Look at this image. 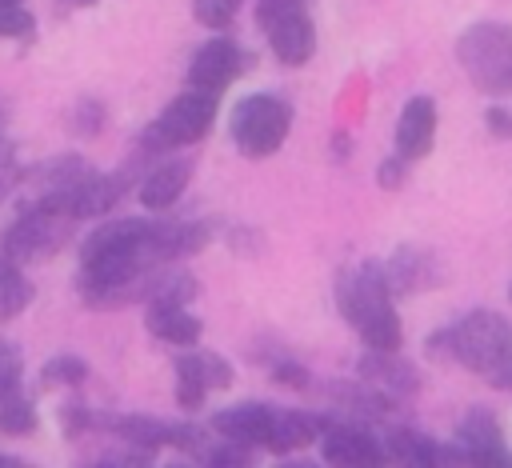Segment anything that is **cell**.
<instances>
[{
	"instance_id": "12",
	"label": "cell",
	"mask_w": 512,
	"mask_h": 468,
	"mask_svg": "<svg viewBox=\"0 0 512 468\" xmlns=\"http://www.w3.org/2000/svg\"><path fill=\"white\" fill-rule=\"evenodd\" d=\"M244 68V56L236 48V40H208L196 48L192 64H188V84L192 88H204V92H220L236 80V72Z\"/></svg>"
},
{
	"instance_id": "7",
	"label": "cell",
	"mask_w": 512,
	"mask_h": 468,
	"mask_svg": "<svg viewBox=\"0 0 512 468\" xmlns=\"http://www.w3.org/2000/svg\"><path fill=\"white\" fill-rule=\"evenodd\" d=\"M320 456L336 468H368V464H384L388 452L364 424H324Z\"/></svg>"
},
{
	"instance_id": "30",
	"label": "cell",
	"mask_w": 512,
	"mask_h": 468,
	"mask_svg": "<svg viewBox=\"0 0 512 468\" xmlns=\"http://www.w3.org/2000/svg\"><path fill=\"white\" fill-rule=\"evenodd\" d=\"M60 424H64V432H68V436H84L88 428H96V424H100V416H96V412H88L84 404H64V408H60Z\"/></svg>"
},
{
	"instance_id": "39",
	"label": "cell",
	"mask_w": 512,
	"mask_h": 468,
	"mask_svg": "<svg viewBox=\"0 0 512 468\" xmlns=\"http://www.w3.org/2000/svg\"><path fill=\"white\" fill-rule=\"evenodd\" d=\"M508 296H512V288H508Z\"/></svg>"
},
{
	"instance_id": "21",
	"label": "cell",
	"mask_w": 512,
	"mask_h": 468,
	"mask_svg": "<svg viewBox=\"0 0 512 468\" xmlns=\"http://www.w3.org/2000/svg\"><path fill=\"white\" fill-rule=\"evenodd\" d=\"M196 292H200V284H196L192 272L164 264V268H156L144 304H188V300H196Z\"/></svg>"
},
{
	"instance_id": "10",
	"label": "cell",
	"mask_w": 512,
	"mask_h": 468,
	"mask_svg": "<svg viewBox=\"0 0 512 468\" xmlns=\"http://www.w3.org/2000/svg\"><path fill=\"white\" fill-rule=\"evenodd\" d=\"M356 376H360L368 388H376L384 400H408V396L420 392V372H416L408 360H400V356H392V352H380V348H368V352L360 356Z\"/></svg>"
},
{
	"instance_id": "14",
	"label": "cell",
	"mask_w": 512,
	"mask_h": 468,
	"mask_svg": "<svg viewBox=\"0 0 512 468\" xmlns=\"http://www.w3.org/2000/svg\"><path fill=\"white\" fill-rule=\"evenodd\" d=\"M188 180H192V160H188V156H184V160L156 164V168L140 180V204H144L148 212H164V208H172V204L184 196Z\"/></svg>"
},
{
	"instance_id": "33",
	"label": "cell",
	"mask_w": 512,
	"mask_h": 468,
	"mask_svg": "<svg viewBox=\"0 0 512 468\" xmlns=\"http://www.w3.org/2000/svg\"><path fill=\"white\" fill-rule=\"evenodd\" d=\"M272 380H280V384H288V388H304V384H308V372H304V364L284 360V364H272Z\"/></svg>"
},
{
	"instance_id": "13",
	"label": "cell",
	"mask_w": 512,
	"mask_h": 468,
	"mask_svg": "<svg viewBox=\"0 0 512 468\" xmlns=\"http://www.w3.org/2000/svg\"><path fill=\"white\" fill-rule=\"evenodd\" d=\"M436 100L432 96H412L404 108H400V120H396V152L404 160H424L436 144Z\"/></svg>"
},
{
	"instance_id": "16",
	"label": "cell",
	"mask_w": 512,
	"mask_h": 468,
	"mask_svg": "<svg viewBox=\"0 0 512 468\" xmlns=\"http://www.w3.org/2000/svg\"><path fill=\"white\" fill-rule=\"evenodd\" d=\"M120 192H124V172L120 176H104V172H92V176H84L72 192H68V200H64V208L76 216V220H88V216H100V212H108L116 200H120Z\"/></svg>"
},
{
	"instance_id": "38",
	"label": "cell",
	"mask_w": 512,
	"mask_h": 468,
	"mask_svg": "<svg viewBox=\"0 0 512 468\" xmlns=\"http://www.w3.org/2000/svg\"><path fill=\"white\" fill-rule=\"evenodd\" d=\"M508 384H512V368H508Z\"/></svg>"
},
{
	"instance_id": "29",
	"label": "cell",
	"mask_w": 512,
	"mask_h": 468,
	"mask_svg": "<svg viewBox=\"0 0 512 468\" xmlns=\"http://www.w3.org/2000/svg\"><path fill=\"white\" fill-rule=\"evenodd\" d=\"M404 180H408V160L396 152V156H388V160H380V168H376V184L384 188V192H396V188H404Z\"/></svg>"
},
{
	"instance_id": "32",
	"label": "cell",
	"mask_w": 512,
	"mask_h": 468,
	"mask_svg": "<svg viewBox=\"0 0 512 468\" xmlns=\"http://www.w3.org/2000/svg\"><path fill=\"white\" fill-rule=\"evenodd\" d=\"M484 124H488V132L496 136V140H512V108H488L484 112Z\"/></svg>"
},
{
	"instance_id": "9",
	"label": "cell",
	"mask_w": 512,
	"mask_h": 468,
	"mask_svg": "<svg viewBox=\"0 0 512 468\" xmlns=\"http://www.w3.org/2000/svg\"><path fill=\"white\" fill-rule=\"evenodd\" d=\"M384 276H388V288L392 296H416V292H428L444 280V268L440 260L428 252V248H416V244H400L388 264H384Z\"/></svg>"
},
{
	"instance_id": "25",
	"label": "cell",
	"mask_w": 512,
	"mask_h": 468,
	"mask_svg": "<svg viewBox=\"0 0 512 468\" xmlns=\"http://www.w3.org/2000/svg\"><path fill=\"white\" fill-rule=\"evenodd\" d=\"M240 12V0H192V16L204 28H228Z\"/></svg>"
},
{
	"instance_id": "3",
	"label": "cell",
	"mask_w": 512,
	"mask_h": 468,
	"mask_svg": "<svg viewBox=\"0 0 512 468\" xmlns=\"http://www.w3.org/2000/svg\"><path fill=\"white\" fill-rule=\"evenodd\" d=\"M456 60L480 92L488 96L512 92V28L508 24L484 20L464 28L456 40Z\"/></svg>"
},
{
	"instance_id": "1",
	"label": "cell",
	"mask_w": 512,
	"mask_h": 468,
	"mask_svg": "<svg viewBox=\"0 0 512 468\" xmlns=\"http://www.w3.org/2000/svg\"><path fill=\"white\" fill-rule=\"evenodd\" d=\"M428 356L464 364L468 372L492 380V384H508V368H512V324L492 312V308H472L468 316H460L456 324L440 328L436 336H428Z\"/></svg>"
},
{
	"instance_id": "23",
	"label": "cell",
	"mask_w": 512,
	"mask_h": 468,
	"mask_svg": "<svg viewBox=\"0 0 512 468\" xmlns=\"http://www.w3.org/2000/svg\"><path fill=\"white\" fill-rule=\"evenodd\" d=\"M36 432V404L24 392L0 396V436H32Z\"/></svg>"
},
{
	"instance_id": "28",
	"label": "cell",
	"mask_w": 512,
	"mask_h": 468,
	"mask_svg": "<svg viewBox=\"0 0 512 468\" xmlns=\"http://www.w3.org/2000/svg\"><path fill=\"white\" fill-rule=\"evenodd\" d=\"M196 360H200V372H204V380H208L212 392L232 388V364L220 352H196Z\"/></svg>"
},
{
	"instance_id": "37",
	"label": "cell",
	"mask_w": 512,
	"mask_h": 468,
	"mask_svg": "<svg viewBox=\"0 0 512 468\" xmlns=\"http://www.w3.org/2000/svg\"><path fill=\"white\" fill-rule=\"evenodd\" d=\"M0 4H20V0H0Z\"/></svg>"
},
{
	"instance_id": "26",
	"label": "cell",
	"mask_w": 512,
	"mask_h": 468,
	"mask_svg": "<svg viewBox=\"0 0 512 468\" xmlns=\"http://www.w3.org/2000/svg\"><path fill=\"white\" fill-rule=\"evenodd\" d=\"M36 20L24 4H0V40H32Z\"/></svg>"
},
{
	"instance_id": "36",
	"label": "cell",
	"mask_w": 512,
	"mask_h": 468,
	"mask_svg": "<svg viewBox=\"0 0 512 468\" xmlns=\"http://www.w3.org/2000/svg\"><path fill=\"white\" fill-rule=\"evenodd\" d=\"M0 144H4V108H0Z\"/></svg>"
},
{
	"instance_id": "19",
	"label": "cell",
	"mask_w": 512,
	"mask_h": 468,
	"mask_svg": "<svg viewBox=\"0 0 512 468\" xmlns=\"http://www.w3.org/2000/svg\"><path fill=\"white\" fill-rule=\"evenodd\" d=\"M384 452L392 460L408 464V468H432V464H440V444L432 436L416 432V428H392L384 436Z\"/></svg>"
},
{
	"instance_id": "2",
	"label": "cell",
	"mask_w": 512,
	"mask_h": 468,
	"mask_svg": "<svg viewBox=\"0 0 512 468\" xmlns=\"http://www.w3.org/2000/svg\"><path fill=\"white\" fill-rule=\"evenodd\" d=\"M336 304H340L344 320L360 332L364 348L396 352L404 344V328H400V316L392 308V288H388V276H384L380 260H368V264H356V268L340 272Z\"/></svg>"
},
{
	"instance_id": "34",
	"label": "cell",
	"mask_w": 512,
	"mask_h": 468,
	"mask_svg": "<svg viewBox=\"0 0 512 468\" xmlns=\"http://www.w3.org/2000/svg\"><path fill=\"white\" fill-rule=\"evenodd\" d=\"M308 0H260V12H256V20L260 24H268L272 16H280V12H292V8H304Z\"/></svg>"
},
{
	"instance_id": "31",
	"label": "cell",
	"mask_w": 512,
	"mask_h": 468,
	"mask_svg": "<svg viewBox=\"0 0 512 468\" xmlns=\"http://www.w3.org/2000/svg\"><path fill=\"white\" fill-rule=\"evenodd\" d=\"M24 176H20V168H16V160H12V148H8V140L0 144V200L20 184Z\"/></svg>"
},
{
	"instance_id": "5",
	"label": "cell",
	"mask_w": 512,
	"mask_h": 468,
	"mask_svg": "<svg viewBox=\"0 0 512 468\" xmlns=\"http://www.w3.org/2000/svg\"><path fill=\"white\" fill-rule=\"evenodd\" d=\"M288 128H292V108L272 92H252L232 108V144L248 160H264L280 152Z\"/></svg>"
},
{
	"instance_id": "35",
	"label": "cell",
	"mask_w": 512,
	"mask_h": 468,
	"mask_svg": "<svg viewBox=\"0 0 512 468\" xmlns=\"http://www.w3.org/2000/svg\"><path fill=\"white\" fill-rule=\"evenodd\" d=\"M64 4H76V8H84V4H96V0H64Z\"/></svg>"
},
{
	"instance_id": "17",
	"label": "cell",
	"mask_w": 512,
	"mask_h": 468,
	"mask_svg": "<svg viewBox=\"0 0 512 468\" xmlns=\"http://www.w3.org/2000/svg\"><path fill=\"white\" fill-rule=\"evenodd\" d=\"M148 332L172 348H192L204 324L200 316L188 312V304H148Z\"/></svg>"
},
{
	"instance_id": "27",
	"label": "cell",
	"mask_w": 512,
	"mask_h": 468,
	"mask_svg": "<svg viewBox=\"0 0 512 468\" xmlns=\"http://www.w3.org/2000/svg\"><path fill=\"white\" fill-rule=\"evenodd\" d=\"M20 380H24V364H20V348L0 340V396H12L20 392Z\"/></svg>"
},
{
	"instance_id": "15",
	"label": "cell",
	"mask_w": 512,
	"mask_h": 468,
	"mask_svg": "<svg viewBox=\"0 0 512 468\" xmlns=\"http://www.w3.org/2000/svg\"><path fill=\"white\" fill-rule=\"evenodd\" d=\"M108 428L140 452H156V448H176L180 444V424H168L160 416H116L108 420Z\"/></svg>"
},
{
	"instance_id": "24",
	"label": "cell",
	"mask_w": 512,
	"mask_h": 468,
	"mask_svg": "<svg viewBox=\"0 0 512 468\" xmlns=\"http://www.w3.org/2000/svg\"><path fill=\"white\" fill-rule=\"evenodd\" d=\"M84 376H88V364L80 356H52L40 372L44 388H80Z\"/></svg>"
},
{
	"instance_id": "20",
	"label": "cell",
	"mask_w": 512,
	"mask_h": 468,
	"mask_svg": "<svg viewBox=\"0 0 512 468\" xmlns=\"http://www.w3.org/2000/svg\"><path fill=\"white\" fill-rule=\"evenodd\" d=\"M32 292H36V288H32V280L24 276V264H16L12 256L0 252V324L16 320V316L28 308Z\"/></svg>"
},
{
	"instance_id": "6",
	"label": "cell",
	"mask_w": 512,
	"mask_h": 468,
	"mask_svg": "<svg viewBox=\"0 0 512 468\" xmlns=\"http://www.w3.org/2000/svg\"><path fill=\"white\" fill-rule=\"evenodd\" d=\"M212 120H216V92L188 88L148 124V132L140 136V148L144 152H176L184 144L204 140Z\"/></svg>"
},
{
	"instance_id": "4",
	"label": "cell",
	"mask_w": 512,
	"mask_h": 468,
	"mask_svg": "<svg viewBox=\"0 0 512 468\" xmlns=\"http://www.w3.org/2000/svg\"><path fill=\"white\" fill-rule=\"evenodd\" d=\"M72 224H76V216L68 208L48 204V200H32V204H24V212L16 216V224L0 236V252L12 256L16 264L48 260V256H56L68 244Z\"/></svg>"
},
{
	"instance_id": "22",
	"label": "cell",
	"mask_w": 512,
	"mask_h": 468,
	"mask_svg": "<svg viewBox=\"0 0 512 468\" xmlns=\"http://www.w3.org/2000/svg\"><path fill=\"white\" fill-rule=\"evenodd\" d=\"M208 392H212V388H208V380H204V372H200L196 352L176 356V400H180V408L196 412V408L204 404V396H208Z\"/></svg>"
},
{
	"instance_id": "18",
	"label": "cell",
	"mask_w": 512,
	"mask_h": 468,
	"mask_svg": "<svg viewBox=\"0 0 512 468\" xmlns=\"http://www.w3.org/2000/svg\"><path fill=\"white\" fill-rule=\"evenodd\" d=\"M324 432V420L312 416V412H296V408H276V428H272V444L268 452H296V448H308L312 440H320Z\"/></svg>"
},
{
	"instance_id": "11",
	"label": "cell",
	"mask_w": 512,
	"mask_h": 468,
	"mask_svg": "<svg viewBox=\"0 0 512 468\" xmlns=\"http://www.w3.org/2000/svg\"><path fill=\"white\" fill-rule=\"evenodd\" d=\"M272 428H276V408L256 404V400L220 408L212 416V432L216 436H228V440L248 444V448H268L272 444Z\"/></svg>"
},
{
	"instance_id": "8",
	"label": "cell",
	"mask_w": 512,
	"mask_h": 468,
	"mask_svg": "<svg viewBox=\"0 0 512 468\" xmlns=\"http://www.w3.org/2000/svg\"><path fill=\"white\" fill-rule=\"evenodd\" d=\"M268 32V44H272V56L288 68H300L312 60L316 52V24L304 8H292V12H280L272 16L268 24H260Z\"/></svg>"
}]
</instances>
